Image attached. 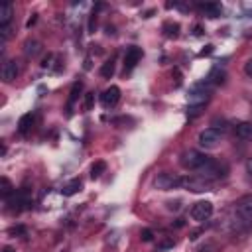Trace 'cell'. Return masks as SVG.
I'll return each instance as SVG.
<instances>
[{
  "label": "cell",
  "mask_w": 252,
  "mask_h": 252,
  "mask_svg": "<svg viewBox=\"0 0 252 252\" xmlns=\"http://www.w3.org/2000/svg\"><path fill=\"white\" fill-rule=\"evenodd\" d=\"M79 91H81V83H75V85H73V89H71V96H69V108H71V104L77 100Z\"/></svg>",
  "instance_id": "22"
},
{
  "label": "cell",
  "mask_w": 252,
  "mask_h": 252,
  "mask_svg": "<svg viewBox=\"0 0 252 252\" xmlns=\"http://www.w3.org/2000/svg\"><path fill=\"white\" fill-rule=\"evenodd\" d=\"M211 215H213V203H211V201H197V203L191 207V219L197 220V222L209 220Z\"/></svg>",
  "instance_id": "6"
},
{
  "label": "cell",
  "mask_w": 252,
  "mask_h": 252,
  "mask_svg": "<svg viewBox=\"0 0 252 252\" xmlns=\"http://www.w3.org/2000/svg\"><path fill=\"white\" fill-rule=\"evenodd\" d=\"M112 75H114V61H112V59H108V61H104V63H102V67H100V77L110 79Z\"/></svg>",
  "instance_id": "20"
},
{
  "label": "cell",
  "mask_w": 252,
  "mask_h": 252,
  "mask_svg": "<svg viewBox=\"0 0 252 252\" xmlns=\"http://www.w3.org/2000/svg\"><path fill=\"white\" fill-rule=\"evenodd\" d=\"M93 102H94V93H87L85 94V110H93Z\"/></svg>",
  "instance_id": "23"
},
{
  "label": "cell",
  "mask_w": 252,
  "mask_h": 252,
  "mask_svg": "<svg viewBox=\"0 0 252 252\" xmlns=\"http://www.w3.org/2000/svg\"><path fill=\"white\" fill-rule=\"evenodd\" d=\"M0 35H2V41H6L12 35V28L10 26H0Z\"/></svg>",
  "instance_id": "26"
},
{
  "label": "cell",
  "mask_w": 252,
  "mask_h": 252,
  "mask_svg": "<svg viewBox=\"0 0 252 252\" xmlns=\"http://www.w3.org/2000/svg\"><path fill=\"white\" fill-rule=\"evenodd\" d=\"M32 124H33V114H24L18 120V132L20 134H28L32 130Z\"/></svg>",
  "instance_id": "16"
},
{
  "label": "cell",
  "mask_w": 252,
  "mask_h": 252,
  "mask_svg": "<svg viewBox=\"0 0 252 252\" xmlns=\"http://www.w3.org/2000/svg\"><path fill=\"white\" fill-rule=\"evenodd\" d=\"M163 30H165V33H167L169 37H175L177 32H179V26H177V24H163Z\"/></svg>",
  "instance_id": "21"
},
{
  "label": "cell",
  "mask_w": 252,
  "mask_h": 252,
  "mask_svg": "<svg viewBox=\"0 0 252 252\" xmlns=\"http://www.w3.org/2000/svg\"><path fill=\"white\" fill-rule=\"evenodd\" d=\"M181 187H185L187 191H193V193H205V191L213 189V181L199 177V175H193V177H183Z\"/></svg>",
  "instance_id": "5"
},
{
  "label": "cell",
  "mask_w": 252,
  "mask_h": 252,
  "mask_svg": "<svg viewBox=\"0 0 252 252\" xmlns=\"http://www.w3.org/2000/svg\"><path fill=\"white\" fill-rule=\"evenodd\" d=\"M234 220H238L240 224H252V195H242L234 203Z\"/></svg>",
  "instance_id": "1"
},
{
  "label": "cell",
  "mask_w": 252,
  "mask_h": 252,
  "mask_svg": "<svg viewBox=\"0 0 252 252\" xmlns=\"http://www.w3.org/2000/svg\"><path fill=\"white\" fill-rule=\"evenodd\" d=\"M2 252H16V250H14L12 246H4V248H2Z\"/></svg>",
  "instance_id": "30"
},
{
  "label": "cell",
  "mask_w": 252,
  "mask_h": 252,
  "mask_svg": "<svg viewBox=\"0 0 252 252\" xmlns=\"http://www.w3.org/2000/svg\"><path fill=\"white\" fill-rule=\"evenodd\" d=\"M18 75H20V67H18V63H16L14 59H6V61L2 63V69H0V77H2V81H4V83H12L14 79H18Z\"/></svg>",
  "instance_id": "7"
},
{
  "label": "cell",
  "mask_w": 252,
  "mask_h": 252,
  "mask_svg": "<svg viewBox=\"0 0 252 252\" xmlns=\"http://www.w3.org/2000/svg\"><path fill=\"white\" fill-rule=\"evenodd\" d=\"M140 59H142V49L136 47V45L128 47L126 53H124V69H126V71H132V69L138 65Z\"/></svg>",
  "instance_id": "10"
},
{
  "label": "cell",
  "mask_w": 252,
  "mask_h": 252,
  "mask_svg": "<svg viewBox=\"0 0 252 252\" xmlns=\"http://www.w3.org/2000/svg\"><path fill=\"white\" fill-rule=\"evenodd\" d=\"M199 8L209 16V18H219L222 14V8L220 4H215V2H207V4H199Z\"/></svg>",
  "instance_id": "14"
},
{
  "label": "cell",
  "mask_w": 252,
  "mask_h": 252,
  "mask_svg": "<svg viewBox=\"0 0 252 252\" xmlns=\"http://www.w3.org/2000/svg\"><path fill=\"white\" fill-rule=\"evenodd\" d=\"M213 158H209L207 154H203V152H199V150H187V152H183V156H181V165L185 167V169H193V171H197V169H201L205 163H209Z\"/></svg>",
  "instance_id": "2"
},
{
  "label": "cell",
  "mask_w": 252,
  "mask_h": 252,
  "mask_svg": "<svg viewBox=\"0 0 252 252\" xmlns=\"http://www.w3.org/2000/svg\"><path fill=\"white\" fill-rule=\"evenodd\" d=\"M173 244H175V242H173V238H163V240H159V242H158V246H159L161 250L173 248Z\"/></svg>",
  "instance_id": "25"
},
{
  "label": "cell",
  "mask_w": 252,
  "mask_h": 252,
  "mask_svg": "<svg viewBox=\"0 0 252 252\" xmlns=\"http://www.w3.org/2000/svg\"><path fill=\"white\" fill-rule=\"evenodd\" d=\"M118 100H120V89H118L116 85H110V87L104 89L102 94H100V102H102V106H106V108L116 106Z\"/></svg>",
  "instance_id": "8"
},
{
  "label": "cell",
  "mask_w": 252,
  "mask_h": 252,
  "mask_svg": "<svg viewBox=\"0 0 252 252\" xmlns=\"http://www.w3.org/2000/svg\"><path fill=\"white\" fill-rule=\"evenodd\" d=\"M234 134H236L240 140L252 142V122H238V124L234 126Z\"/></svg>",
  "instance_id": "12"
},
{
  "label": "cell",
  "mask_w": 252,
  "mask_h": 252,
  "mask_svg": "<svg viewBox=\"0 0 252 252\" xmlns=\"http://www.w3.org/2000/svg\"><path fill=\"white\" fill-rule=\"evenodd\" d=\"M246 171L252 175V158H248V159H246Z\"/></svg>",
  "instance_id": "29"
},
{
  "label": "cell",
  "mask_w": 252,
  "mask_h": 252,
  "mask_svg": "<svg viewBox=\"0 0 252 252\" xmlns=\"http://www.w3.org/2000/svg\"><path fill=\"white\" fill-rule=\"evenodd\" d=\"M104 169H106V163L104 161H94L91 165V179H98L104 173Z\"/></svg>",
  "instance_id": "19"
},
{
  "label": "cell",
  "mask_w": 252,
  "mask_h": 252,
  "mask_svg": "<svg viewBox=\"0 0 252 252\" xmlns=\"http://www.w3.org/2000/svg\"><path fill=\"white\" fill-rule=\"evenodd\" d=\"M222 142V132L219 128H205L197 136V144L205 150H213Z\"/></svg>",
  "instance_id": "3"
},
{
  "label": "cell",
  "mask_w": 252,
  "mask_h": 252,
  "mask_svg": "<svg viewBox=\"0 0 252 252\" xmlns=\"http://www.w3.org/2000/svg\"><path fill=\"white\" fill-rule=\"evenodd\" d=\"M81 189H83L81 179H73V181H69V183L63 187V191H61V193H63L65 197H73V195H75V193H79Z\"/></svg>",
  "instance_id": "17"
},
{
  "label": "cell",
  "mask_w": 252,
  "mask_h": 252,
  "mask_svg": "<svg viewBox=\"0 0 252 252\" xmlns=\"http://www.w3.org/2000/svg\"><path fill=\"white\" fill-rule=\"evenodd\" d=\"M197 173H199V177H205V179L213 181V179H217V177L222 175V169H220V165H219L215 159H211V161L205 163L201 169H197Z\"/></svg>",
  "instance_id": "9"
},
{
  "label": "cell",
  "mask_w": 252,
  "mask_h": 252,
  "mask_svg": "<svg viewBox=\"0 0 252 252\" xmlns=\"http://www.w3.org/2000/svg\"><path fill=\"white\" fill-rule=\"evenodd\" d=\"M14 16V6L10 2L0 6V26H10V20Z\"/></svg>",
  "instance_id": "13"
},
{
  "label": "cell",
  "mask_w": 252,
  "mask_h": 252,
  "mask_svg": "<svg viewBox=\"0 0 252 252\" xmlns=\"http://www.w3.org/2000/svg\"><path fill=\"white\" fill-rule=\"evenodd\" d=\"M51 61H53V55H51V53H47V55L43 57V61H41V67H43V69L51 67Z\"/></svg>",
  "instance_id": "27"
},
{
  "label": "cell",
  "mask_w": 252,
  "mask_h": 252,
  "mask_svg": "<svg viewBox=\"0 0 252 252\" xmlns=\"http://www.w3.org/2000/svg\"><path fill=\"white\" fill-rule=\"evenodd\" d=\"M140 238H142L144 242H152V240H154V232H152L150 228H144V230L140 232Z\"/></svg>",
  "instance_id": "24"
},
{
  "label": "cell",
  "mask_w": 252,
  "mask_h": 252,
  "mask_svg": "<svg viewBox=\"0 0 252 252\" xmlns=\"http://www.w3.org/2000/svg\"><path fill=\"white\" fill-rule=\"evenodd\" d=\"M181 181H183L181 175L171 173V171H161V173L156 175L154 185H156V189H159V191H169V189L181 187Z\"/></svg>",
  "instance_id": "4"
},
{
  "label": "cell",
  "mask_w": 252,
  "mask_h": 252,
  "mask_svg": "<svg viewBox=\"0 0 252 252\" xmlns=\"http://www.w3.org/2000/svg\"><path fill=\"white\" fill-rule=\"evenodd\" d=\"M244 73H246L248 77H252V59H248V61L244 63Z\"/></svg>",
  "instance_id": "28"
},
{
  "label": "cell",
  "mask_w": 252,
  "mask_h": 252,
  "mask_svg": "<svg viewBox=\"0 0 252 252\" xmlns=\"http://www.w3.org/2000/svg\"><path fill=\"white\" fill-rule=\"evenodd\" d=\"M0 193H2L4 199H8V197L14 193V185L10 183L8 177H2V179H0Z\"/></svg>",
  "instance_id": "18"
},
{
  "label": "cell",
  "mask_w": 252,
  "mask_h": 252,
  "mask_svg": "<svg viewBox=\"0 0 252 252\" xmlns=\"http://www.w3.org/2000/svg\"><path fill=\"white\" fill-rule=\"evenodd\" d=\"M24 53H26L28 57L39 55V53H41V43H39L37 39H28V41L24 43Z\"/></svg>",
  "instance_id": "15"
},
{
  "label": "cell",
  "mask_w": 252,
  "mask_h": 252,
  "mask_svg": "<svg viewBox=\"0 0 252 252\" xmlns=\"http://www.w3.org/2000/svg\"><path fill=\"white\" fill-rule=\"evenodd\" d=\"M209 100V93L207 91H193V93H189V96H187V102H189V106H203L205 102Z\"/></svg>",
  "instance_id": "11"
}]
</instances>
